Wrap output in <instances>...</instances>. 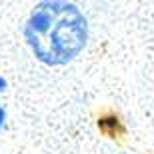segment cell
Segmentation results:
<instances>
[{
  "mask_svg": "<svg viewBox=\"0 0 154 154\" xmlns=\"http://www.w3.org/2000/svg\"><path fill=\"white\" fill-rule=\"evenodd\" d=\"M84 14L70 2H40L24 26V38L38 60L66 64L86 44Z\"/></svg>",
  "mask_w": 154,
  "mask_h": 154,
  "instance_id": "1",
  "label": "cell"
},
{
  "mask_svg": "<svg viewBox=\"0 0 154 154\" xmlns=\"http://www.w3.org/2000/svg\"><path fill=\"white\" fill-rule=\"evenodd\" d=\"M4 120H6V110L2 108V106H0V128L4 126Z\"/></svg>",
  "mask_w": 154,
  "mask_h": 154,
  "instance_id": "2",
  "label": "cell"
},
{
  "mask_svg": "<svg viewBox=\"0 0 154 154\" xmlns=\"http://www.w3.org/2000/svg\"><path fill=\"white\" fill-rule=\"evenodd\" d=\"M4 88H6V80H4V78H2V76H0V92L4 90Z\"/></svg>",
  "mask_w": 154,
  "mask_h": 154,
  "instance_id": "3",
  "label": "cell"
}]
</instances>
